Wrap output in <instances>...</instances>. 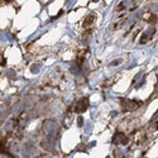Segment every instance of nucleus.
<instances>
[{
    "mask_svg": "<svg viewBox=\"0 0 158 158\" xmlns=\"http://www.w3.org/2000/svg\"><path fill=\"white\" fill-rule=\"evenodd\" d=\"M87 109V99H82L77 102V106H76V113H82Z\"/></svg>",
    "mask_w": 158,
    "mask_h": 158,
    "instance_id": "1",
    "label": "nucleus"
},
{
    "mask_svg": "<svg viewBox=\"0 0 158 158\" xmlns=\"http://www.w3.org/2000/svg\"><path fill=\"white\" fill-rule=\"evenodd\" d=\"M153 33H154V29H153V28H149L146 33H144V35L140 38V43H146L149 38H152V37H153Z\"/></svg>",
    "mask_w": 158,
    "mask_h": 158,
    "instance_id": "2",
    "label": "nucleus"
},
{
    "mask_svg": "<svg viewBox=\"0 0 158 158\" xmlns=\"http://www.w3.org/2000/svg\"><path fill=\"white\" fill-rule=\"evenodd\" d=\"M152 10H153V11H157V10H158V5H156V6H153V8H152Z\"/></svg>",
    "mask_w": 158,
    "mask_h": 158,
    "instance_id": "5",
    "label": "nucleus"
},
{
    "mask_svg": "<svg viewBox=\"0 0 158 158\" xmlns=\"http://www.w3.org/2000/svg\"><path fill=\"white\" fill-rule=\"evenodd\" d=\"M119 62H120V61L118 60V61H114V62H111V64H113V66H116V63H119Z\"/></svg>",
    "mask_w": 158,
    "mask_h": 158,
    "instance_id": "4",
    "label": "nucleus"
},
{
    "mask_svg": "<svg viewBox=\"0 0 158 158\" xmlns=\"http://www.w3.org/2000/svg\"><path fill=\"white\" fill-rule=\"evenodd\" d=\"M93 20H94V15H89V17L85 19V22H84V27H89V25L93 23Z\"/></svg>",
    "mask_w": 158,
    "mask_h": 158,
    "instance_id": "3",
    "label": "nucleus"
}]
</instances>
